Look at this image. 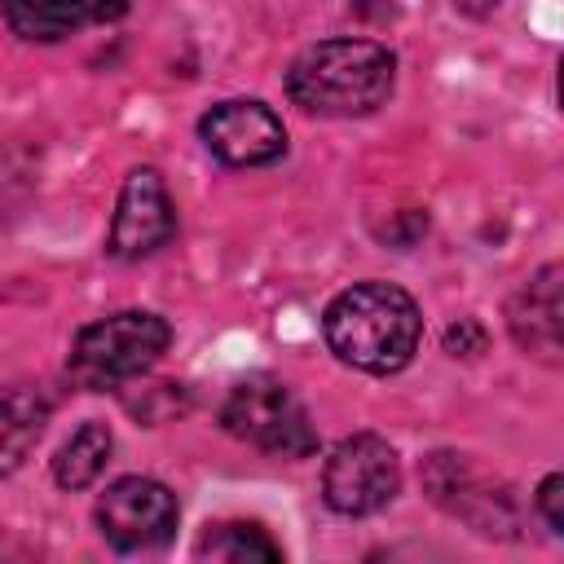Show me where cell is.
<instances>
[{"label": "cell", "instance_id": "cell-16", "mask_svg": "<svg viewBox=\"0 0 564 564\" xmlns=\"http://www.w3.org/2000/svg\"><path fill=\"white\" fill-rule=\"evenodd\" d=\"M467 339H471V357L485 348V330L471 322V317H463L458 326H449V335H445V348L454 352V357H467Z\"/></svg>", "mask_w": 564, "mask_h": 564}, {"label": "cell", "instance_id": "cell-9", "mask_svg": "<svg viewBox=\"0 0 564 564\" xmlns=\"http://www.w3.org/2000/svg\"><path fill=\"white\" fill-rule=\"evenodd\" d=\"M203 145L229 167H264L286 154V128L264 101H220L198 123Z\"/></svg>", "mask_w": 564, "mask_h": 564}, {"label": "cell", "instance_id": "cell-1", "mask_svg": "<svg viewBox=\"0 0 564 564\" xmlns=\"http://www.w3.org/2000/svg\"><path fill=\"white\" fill-rule=\"evenodd\" d=\"M322 330H326L330 352L344 366L366 370V375H392L414 357L423 317H419V304L401 286L357 282L326 304Z\"/></svg>", "mask_w": 564, "mask_h": 564}, {"label": "cell", "instance_id": "cell-4", "mask_svg": "<svg viewBox=\"0 0 564 564\" xmlns=\"http://www.w3.org/2000/svg\"><path fill=\"white\" fill-rule=\"evenodd\" d=\"M220 427L273 458H308L317 449L308 410L282 379H269V375H256L229 388L220 405Z\"/></svg>", "mask_w": 564, "mask_h": 564}, {"label": "cell", "instance_id": "cell-15", "mask_svg": "<svg viewBox=\"0 0 564 564\" xmlns=\"http://www.w3.org/2000/svg\"><path fill=\"white\" fill-rule=\"evenodd\" d=\"M538 507H542L551 533H564V476H560V471H551V476L542 480V489H538Z\"/></svg>", "mask_w": 564, "mask_h": 564}, {"label": "cell", "instance_id": "cell-10", "mask_svg": "<svg viewBox=\"0 0 564 564\" xmlns=\"http://www.w3.org/2000/svg\"><path fill=\"white\" fill-rule=\"evenodd\" d=\"M560 278H564V269L551 260L529 282H520V291L507 304L511 339L529 357H538L542 366H560V357H564V344H560V308H564L560 304Z\"/></svg>", "mask_w": 564, "mask_h": 564}, {"label": "cell", "instance_id": "cell-12", "mask_svg": "<svg viewBox=\"0 0 564 564\" xmlns=\"http://www.w3.org/2000/svg\"><path fill=\"white\" fill-rule=\"evenodd\" d=\"M0 9L22 40H62L88 18V0H0Z\"/></svg>", "mask_w": 564, "mask_h": 564}, {"label": "cell", "instance_id": "cell-17", "mask_svg": "<svg viewBox=\"0 0 564 564\" xmlns=\"http://www.w3.org/2000/svg\"><path fill=\"white\" fill-rule=\"evenodd\" d=\"M123 9H128V0H101V4H93L88 13H93V18H115V13H123Z\"/></svg>", "mask_w": 564, "mask_h": 564}, {"label": "cell", "instance_id": "cell-7", "mask_svg": "<svg viewBox=\"0 0 564 564\" xmlns=\"http://www.w3.org/2000/svg\"><path fill=\"white\" fill-rule=\"evenodd\" d=\"M423 485H427L432 502H441L449 516L467 520L476 533H489V538L494 533H516V502H511V494L498 480L480 476L463 454H449V449L432 454L423 463Z\"/></svg>", "mask_w": 564, "mask_h": 564}, {"label": "cell", "instance_id": "cell-8", "mask_svg": "<svg viewBox=\"0 0 564 564\" xmlns=\"http://www.w3.org/2000/svg\"><path fill=\"white\" fill-rule=\"evenodd\" d=\"M172 234H176V212H172L163 176L154 167H132L123 176V189H119V203L110 216L106 251L115 260H141V256L159 251Z\"/></svg>", "mask_w": 564, "mask_h": 564}, {"label": "cell", "instance_id": "cell-3", "mask_svg": "<svg viewBox=\"0 0 564 564\" xmlns=\"http://www.w3.org/2000/svg\"><path fill=\"white\" fill-rule=\"evenodd\" d=\"M167 339H172V326L159 313H145V308L110 313L75 335L66 375L88 392L119 388V383L145 375L163 357Z\"/></svg>", "mask_w": 564, "mask_h": 564}, {"label": "cell", "instance_id": "cell-11", "mask_svg": "<svg viewBox=\"0 0 564 564\" xmlns=\"http://www.w3.org/2000/svg\"><path fill=\"white\" fill-rule=\"evenodd\" d=\"M48 423V401L35 388H9L0 397V480L13 476L40 445Z\"/></svg>", "mask_w": 564, "mask_h": 564}, {"label": "cell", "instance_id": "cell-5", "mask_svg": "<svg viewBox=\"0 0 564 564\" xmlns=\"http://www.w3.org/2000/svg\"><path fill=\"white\" fill-rule=\"evenodd\" d=\"M397 489H401L397 449L375 432L344 436L322 467V498L339 516H370L388 507Z\"/></svg>", "mask_w": 564, "mask_h": 564}, {"label": "cell", "instance_id": "cell-6", "mask_svg": "<svg viewBox=\"0 0 564 564\" xmlns=\"http://www.w3.org/2000/svg\"><path fill=\"white\" fill-rule=\"evenodd\" d=\"M176 494L150 476H123L97 498V529L115 551L163 546L176 529Z\"/></svg>", "mask_w": 564, "mask_h": 564}, {"label": "cell", "instance_id": "cell-14", "mask_svg": "<svg viewBox=\"0 0 564 564\" xmlns=\"http://www.w3.org/2000/svg\"><path fill=\"white\" fill-rule=\"evenodd\" d=\"M194 555L203 560H229V564H247V560H282V546L247 520H225V524H207V533L198 538Z\"/></svg>", "mask_w": 564, "mask_h": 564}, {"label": "cell", "instance_id": "cell-2", "mask_svg": "<svg viewBox=\"0 0 564 564\" xmlns=\"http://www.w3.org/2000/svg\"><path fill=\"white\" fill-rule=\"evenodd\" d=\"M397 57L375 40H322L304 48L286 70V97L326 119L370 115L388 101Z\"/></svg>", "mask_w": 564, "mask_h": 564}, {"label": "cell", "instance_id": "cell-13", "mask_svg": "<svg viewBox=\"0 0 564 564\" xmlns=\"http://www.w3.org/2000/svg\"><path fill=\"white\" fill-rule=\"evenodd\" d=\"M110 427L106 423H84L62 449H57V458H53V480L62 485V489H84V485H93L101 471H106V463H110Z\"/></svg>", "mask_w": 564, "mask_h": 564}]
</instances>
